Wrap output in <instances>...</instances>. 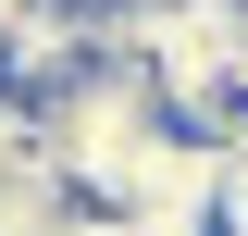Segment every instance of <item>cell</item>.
Segmentation results:
<instances>
[{
	"label": "cell",
	"instance_id": "6da1fadb",
	"mask_svg": "<svg viewBox=\"0 0 248 236\" xmlns=\"http://www.w3.org/2000/svg\"><path fill=\"white\" fill-rule=\"evenodd\" d=\"M161 124H174V112H161L149 75H137V62H99L87 87H62L50 112H37V149H50V174L75 186L87 211H112V199H124V174H137V149H149Z\"/></svg>",
	"mask_w": 248,
	"mask_h": 236
},
{
	"label": "cell",
	"instance_id": "7a4b0ae2",
	"mask_svg": "<svg viewBox=\"0 0 248 236\" xmlns=\"http://www.w3.org/2000/svg\"><path fill=\"white\" fill-rule=\"evenodd\" d=\"M99 25H112V0H25L0 25V87L25 100V112H50L62 87L99 75Z\"/></svg>",
	"mask_w": 248,
	"mask_h": 236
},
{
	"label": "cell",
	"instance_id": "3957f363",
	"mask_svg": "<svg viewBox=\"0 0 248 236\" xmlns=\"http://www.w3.org/2000/svg\"><path fill=\"white\" fill-rule=\"evenodd\" d=\"M13 13H25V0H0V25H13Z\"/></svg>",
	"mask_w": 248,
	"mask_h": 236
}]
</instances>
